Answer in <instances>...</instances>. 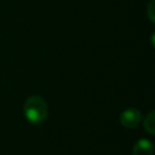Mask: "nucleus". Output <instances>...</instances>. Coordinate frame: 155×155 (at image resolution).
Listing matches in <instances>:
<instances>
[{
	"label": "nucleus",
	"mask_w": 155,
	"mask_h": 155,
	"mask_svg": "<svg viewBox=\"0 0 155 155\" xmlns=\"http://www.w3.org/2000/svg\"><path fill=\"white\" fill-rule=\"evenodd\" d=\"M142 120V114L136 108L125 109L120 115V122L126 128H134L139 125Z\"/></svg>",
	"instance_id": "f03ea898"
},
{
	"label": "nucleus",
	"mask_w": 155,
	"mask_h": 155,
	"mask_svg": "<svg viewBox=\"0 0 155 155\" xmlns=\"http://www.w3.org/2000/svg\"><path fill=\"white\" fill-rule=\"evenodd\" d=\"M23 113L25 119L33 125H41L48 114L47 104L40 96H30L23 104Z\"/></svg>",
	"instance_id": "f257e3e1"
},
{
	"label": "nucleus",
	"mask_w": 155,
	"mask_h": 155,
	"mask_svg": "<svg viewBox=\"0 0 155 155\" xmlns=\"http://www.w3.org/2000/svg\"><path fill=\"white\" fill-rule=\"evenodd\" d=\"M144 128L149 134H155V113L151 110L145 115V119L143 121Z\"/></svg>",
	"instance_id": "20e7f679"
},
{
	"label": "nucleus",
	"mask_w": 155,
	"mask_h": 155,
	"mask_svg": "<svg viewBox=\"0 0 155 155\" xmlns=\"http://www.w3.org/2000/svg\"><path fill=\"white\" fill-rule=\"evenodd\" d=\"M147 12H148V17H149V19L154 23V22H155V19H154V18H155V16H154V0H150V1H149Z\"/></svg>",
	"instance_id": "39448f33"
},
{
	"label": "nucleus",
	"mask_w": 155,
	"mask_h": 155,
	"mask_svg": "<svg viewBox=\"0 0 155 155\" xmlns=\"http://www.w3.org/2000/svg\"><path fill=\"white\" fill-rule=\"evenodd\" d=\"M153 154H154L153 143L145 138L138 139L132 148V155H153Z\"/></svg>",
	"instance_id": "7ed1b4c3"
}]
</instances>
